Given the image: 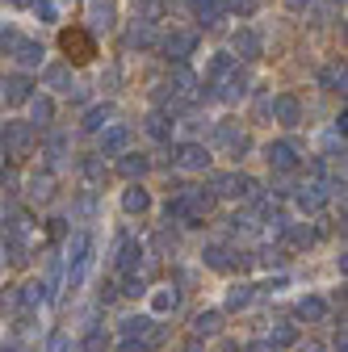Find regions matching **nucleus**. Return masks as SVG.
<instances>
[{
	"instance_id": "nucleus-13",
	"label": "nucleus",
	"mask_w": 348,
	"mask_h": 352,
	"mask_svg": "<svg viewBox=\"0 0 348 352\" xmlns=\"http://www.w3.org/2000/svg\"><path fill=\"white\" fill-rule=\"evenodd\" d=\"M130 147V130L126 126H105V135H101V155H122Z\"/></svg>"
},
{
	"instance_id": "nucleus-6",
	"label": "nucleus",
	"mask_w": 348,
	"mask_h": 352,
	"mask_svg": "<svg viewBox=\"0 0 348 352\" xmlns=\"http://www.w3.org/2000/svg\"><path fill=\"white\" fill-rule=\"evenodd\" d=\"M30 88H34V80H30V76H21V72L0 76V101H5V105H25V101L34 97Z\"/></svg>"
},
{
	"instance_id": "nucleus-2",
	"label": "nucleus",
	"mask_w": 348,
	"mask_h": 352,
	"mask_svg": "<svg viewBox=\"0 0 348 352\" xmlns=\"http://www.w3.org/2000/svg\"><path fill=\"white\" fill-rule=\"evenodd\" d=\"M59 51H63V63L84 67V63L97 59V38L80 25H67V30H59Z\"/></svg>"
},
{
	"instance_id": "nucleus-11",
	"label": "nucleus",
	"mask_w": 348,
	"mask_h": 352,
	"mask_svg": "<svg viewBox=\"0 0 348 352\" xmlns=\"http://www.w3.org/2000/svg\"><path fill=\"white\" fill-rule=\"evenodd\" d=\"M177 164H181L185 172H206V168H210V151H206L202 143H181V147H177Z\"/></svg>"
},
{
	"instance_id": "nucleus-24",
	"label": "nucleus",
	"mask_w": 348,
	"mask_h": 352,
	"mask_svg": "<svg viewBox=\"0 0 348 352\" xmlns=\"http://www.w3.org/2000/svg\"><path fill=\"white\" fill-rule=\"evenodd\" d=\"M147 135H151L155 143H168V139H172V122H168V113H151V118H147Z\"/></svg>"
},
{
	"instance_id": "nucleus-20",
	"label": "nucleus",
	"mask_w": 348,
	"mask_h": 352,
	"mask_svg": "<svg viewBox=\"0 0 348 352\" xmlns=\"http://www.w3.org/2000/svg\"><path fill=\"white\" fill-rule=\"evenodd\" d=\"M177 302H181V294L172 289V285H164V289L151 294V311H155V315H168V311H177Z\"/></svg>"
},
{
	"instance_id": "nucleus-28",
	"label": "nucleus",
	"mask_w": 348,
	"mask_h": 352,
	"mask_svg": "<svg viewBox=\"0 0 348 352\" xmlns=\"http://www.w3.org/2000/svg\"><path fill=\"white\" fill-rule=\"evenodd\" d=\"M126 47H155V30H151V21H143V25H135L126 34Z\"/></svg>"
},
{
	"instance_id": "nucleus-14",
	"label": "nucleus",
	"mask_w": 348,
	"mask_h": 352,
	"mask_svg": "<svg viewBox=\"0 0 348 352\" xmlns=\"http://www.w3.org/2000/svg\"><path fill=\"white\" fill-rule=\"evenodd\" d=\"M147 168H151V160H147V155H139V151H130V147L118 155V172H122V176H130V181H135V176H143Z\"/></svg>"
},
{
	"instance_id": "nucleus-15",
	"label": "nucleus",
	"mask_w": 348,
	"mask_h": 352,
	"mask_svg": "<svg viewBox=\"0 0 348 352\" xmlns=\"http://www.w3.org/2000/svg\"><path fill=\"white\" fill-rule=\"evenodd\" d=\"M223 13H227L223 0H197V21H202L206 30H219V25H223Z\"/></svg>"
},
{
	"instance_id": "nucleus-38",
	"label": "nucleus",
	"mask_w": 348,
	"mask_h": 352,
	"mask_svg": "<svg viewBox=\"0 0 348 352\" xmlns=\"http://www.w3.org/2000/svg\"><path fill=\"white\" fill-rule=\"evenodd\" d=\"M227 9H235V13H243V17H252L256 13V0H223Z\"/></svg>"
},
{
	"instance_id": "nucleus-22",
	"label": "nucleus",
	"mask_w": 348,
	"mask_h": 352,
	"mask_svg": "<svg viewBox=\"0 0 348 352\" xmlns=\"http://www.w3.org/2000/svg\"><path fill=\"white\" fill-rule=\"evenodd\" d=\"M269 344H273V348H294V344H298V323H273Z\"/></svg>"
},
{
	"instance_id": "nucleus-41",
	"label": "nucleus",
	"mask_w": 348,
	"mask_h": 352,
	"mask_svg": "<svg viewBox=\"0 0 348 352\" xmlns=\"http://www.w3.org/2000/svg\"><path fill=\"white\" fill-rule=\"evenodd\" d=\"M63 147H67V143H63V139H59V135H55V139H51V143H47V155H51V160H59V155H63Z\"/></svg>"
},
{
	"instance_id": "nucleus-46",
	"label": "nucleus",
	"mask_w": 348,
	"mask_h": 352,
	"mask_svg": "<svg viewBox=\"0 0 348 352\" xmlns=\"http://www.w3.org/2000/svg\"><path fill=\"white\" fill-rule=\"evenodd\" d=\"M55 5H76V0H55Z\"/></svg>"
},
{
	"instance_id": "nucleus-37",
	"label": "nucleus",
	"mask_w": 348,
	"mask_h": 352,
	"mask_svg": "<svg viewBox=\"0 0 348 352\" xmlns=\"http://www.w3.org/2000/svg\"><path fill=\"white\" fill-rule=\"evenodd\" d=\"M34 9H38L42 21H55V17H59V5H55V0H34Z\"/></svg>"
},
{
	"instance_id": "nucleus-9",
	"label": "nucleus",
	"mask_w": 348,
	"mask_h": 352,
	"mask_svg": "<svg viewBox=\"0 0 348 352\" xmlns=\"http://www.w3.org/2000/svg\"><path fill=\"white\" fill-rule=\"evenodd\" d=\"M168 88H172V97H181V101H193L197 97V88H202V80L185 67V63H177L172 67V80H168Z\"/></svg>"
},
{
	"instance_id": "nucleus-34",
	"label": "nucleus",
	"mask_w": 348,
	"mask_h": 352,
	"mask_svg": "<svg viewBox=\"0 0 348 352\" xmlns=\"http://www.w3.org/2000/svg\"><path fill=\"white\" fill-rule=\"evenodd\" d=\"M147 327H151V319L147 315H130V319H122V336H147Z\"/></svg>"
},
{
	"instance_id": "nucleus-31",
	"label": "nucleus",
	"mask_w": 348,
	"mask_h": 352,
	"mask_svg": "<svg viewBox=\"0 0 348 352\" xmlns=\"http://www.w3.org/2000/svg\"><path fill=\"white\" fill-rule=\"evenodd\" d=\"M319 84L327 88V93H344V84H348L344 80V67H323L319 72Z\"/></svg>"
},
{
	"instance_id": "nucleus-12",
	"label": "nucleus",
	"mask_w": 348,
	"mask_h": 352,
	"mask_svg": "<svg viewBox=\"0 0 348 352\" xmlns=\"http://www.w3.org/2000/svg\"><path fill=\"white\" fill-rule=\"evenodd\" d=\"M273 118L281 122V126H298L302 122V105H298V97H290V93H281V97H273Z\"/></svg>"
},
{
	"instance_id": "nucleus-43",
	"label": "nucleus",
	"mask_w": 348,
	"mask_h": 352,
	"mask_svg": "<svg viewBox=\"0 0 348 352\" xmlns=\"http://www.w3.org/2000/svg\"><path fill=\"white\" fill-rule=\"evenodd\" d=\"M122 352H147V340H139V344H135V340H126Z\"/></svg>"
},
{
	"instance_id": "nucleus-32",
	"label": "nucleus",
	"mask_w": 348,
	"mask_h": 352,
	"mask_svg": "<svg viewBox=\"0 0 348 352\" xmlns=\"http://www.w3.org/2000/svg\"><path fill=\"white\" fill-rule=\"evenodd\" d=\"M252 289H256V285H243V281H239V285L227 294V311H243V306L252 302Z\"/></svg>"
},
{
	"instance_id": "nucleus-23",
	"label": "nucleus",
	"mask_w": 348,
	"mask_h": 352,
	"mask_svg": "<svg viewBox=\"0 0 348 352\" xmlns=\"http://www.w3.org/2000/svg\"><path fill=\"white\" fill-rule=\"evenodd\" d=\"M13 51H17L21 67H38V63H42V42H21V38H17Z\"/></svg>"
},
{
	"instance_id": "nucleus-33",
	"label": "nucleus",
	"mask_w": 348,
	"mask_h": 352,
	"mask_svg": "<svg viewBox=\"0 0 348 352\" xmlns=\"http://www.w3.org/2000/svg\"><path fill=\"white\" fill-rule=\"evenodd\" d=\"M109 331H101V327H93L89 336H84V352H109Z\"/></svg>"
},
{
	"instance_id": "nucleus-8",
	"label": "nucleus",
	"mask_w": 348,
	"mask_h": 352,
	"mask_svg": "<svg viewBox=\"0 0 348 352\" xmlns=\"http://www.w3.org/2000/svg\"><path fill=\"white\" fill-rule=\"evenodd\" d=\"M231 47H235V59H260L265 55V38H260L252 25H239L235 38H231Z\"/></svg>"
},
{
	"instance_id": "nucleus-47",
	"label": "nucleus",
	"mask_w": 348,
	"mask_h": 352,
	"mask_svg": "<svg viewBox=\"0 0 348 352\" xmlns=\"http://www.w3.org/2000/svg\"><path fill=\"white\" fill-rule=\"evenodd\" d=\"M17 5H30V0H17Z\"/></svg>"
},
{
	"instance_id": "nucleus-29",
	"label": "nucleus",
	"mask_w": 348,
	"mask_h": 352,
	"mask_svg": "<svg viewBox=\"0 0 348 352\" xmlns=\"http://www.w3.org/2000/svg\"><path fill=\"white\" fill-rule=\"evenodd\" d=\"M93 25L113 30V0H93Z\"/></svg>"
},
{
	"instance_id": "nucleus-7",
	"label": "nucleus",
	"mask_w": 348,
	"mask_h": 352,
	"mask_svg": "<svg viewBox=\"0 0 348 352\" xmlns=\"http://www.w3.org/2000/svg\"><path fill=\"white\" fill-rule=\"evenodd\" d=\"M193 51H197V34H193V30H172V34L164 38V55H168L172 63H185Z\"/></svg>"
},
{
	"instance_id": "nucleus-10",
	"label": "nucleus",
	"mask_w": 348,
	"mask_h": 352,
	"mask_svg": "<svg viewBox=\"0 0 348 352\" xmlns=\"http://www.w3.org/2000/svg\"><path fill=\"white\" fill-rule=\"evenodd\" d=\"M265 155H269V164H273L277 172H294V168L302 164V160H298V147H294L290 139H277V143H269V151H265Z\"/></svg>"
},
{
	"instance_id": "nucleus-27",
	"label": "nucleus",
	"mask_w": 348,
	"mask_h": 352,
	"mask_svg": "<svg viewBox=\"0 0 348 352\" xmlns=\"http://www.w3.org/2000/svg\"><path fill=\"white\" fill-rule=\"evenodd\" d=\"M219 323H223L219 311H202V315L193 319V331H197V336H219Z\"/></svg>"
},
{
	"instance_id": "nucleus-48",
	"label": "nucleus",
	"mask_w": 348,
	"mask_h": 352,
	"mask_svg": "<svg viewBox=\"0 0 348 352\" xmlns=\"http://www.w3.org/2000/svg\"><path fill=\"white\" fill-rule=\"evenodd\" d=\"M193 5H197V0H193Z\"/></svg>"
},
{
	"instance_id": "nucleus-1",
	"label": "nucleus",
	"mask_w": 348,
	"mask_h": 352,
	"mask_svg": "<svg viewBox=\"0 0 348 352\" xmlns=\"http://www.w3.org/2000/svg\"><path fill=\"white\" fill-rule=\"evenodd\" d=\"M202 88H206V97L239 101V97H248V72L239 67V59H235V55H214V59L206 63Z\"/></svg>"
},
{
	"instance_id": "nucleus-39",
	"label": "nucleus",
	"mask_w": 348,
	"mask_h": 352,
	"mask_svg": "<svg viewBox=\"0 0 348 352\" xmlns=\"http://www.w3.org/2000/svg\"><path fill=\"white\" fill-rule=\"evenodd\" d=\"M0 189H5V193H17V172H13V168L0 172Z\"/></svg>"
},
{
	"instance_id": "nucleus-17",
	"label": "nucleus",
	"mask_w": 348,
	"mask_h": 352,
	"mask_svg": "<svg viewBox=\"0 0 348 352\" xmlns=\"http://www.w3.org/2000/svg\"><path fill=\"white\" fill-rule=\"evenodd\" d=\"M298 319L302 323H323L327 319V302L323 298H302L298 302Z\"/></svg>"
},
{
	"instance_id": "nucleus-36",
	"label": "nucleus",
	"mask_w": 348,
	"mask_h": 352,
	"mask_svg": "<svg viewBox=\"0 0 348 352\" xmlns=\"http://www.w3.org/2000/svg\"><path fill=\"white\" fill-rule=\"evenodd\" d=\"M42 298H47V285H42V281H25V285H21V302H25V306H38Z\"/></svg>"
},
{
	"instance_id": "nucleus-30",
	"label": "nucleus",
	"mask_w": 348,
	"mask_h": 352,
	"mask_svg": "<svg viewBox=\"0 0 348 352\" xmlns=\"http://www.w3.org/2000/svg\"><path fill=\"white\" fill-rule=\"evenodd\" d=\"M281 235H285L290 248H311V243H315V231H311V227H285Z\"/></svg>"
},
{
	"instance_id": "nucleus-21",
	"label": "nucleus",
	"mask_w": 348,
	"mask_h": 352,
	"mask_svg": "<svg viewBox=\"0 0 348 352\" xmlns=\"http://www.w3.org/2000/svg\"><path fill=\"white\" fill-rule=\"evenodd\" d=\"M30 197H34V201H51V197H55V176H51V172L34 176V181H30Z\"/></svg>"
},
{
	"instance_id": "nucleus-4",
	"label": "nucleus",
	"mask_w": 348,
	"mask_h": 352,
	"mask_svg": "<svg viewBox=\"0 0 348 352\" xmlns=\"http://www.w3.org/2000/svg\"><path fill=\"white\" fill-rule=\"evenodd\" d=\"M214 193L235 197V201H252L256 197V181L243 176V172H223V176H214Z\"/></svg>"
},
{
	"instance_id": "nucleus-3",
	"label": "nucleus",
	"mask_w": 348,
	"mask_h": 352,
	"mask_svg": "<svg viewBox=\"0 0 348 352\" xmlns=\"http://www.w3.org/2000/svg\"><path fill=\"white\" fill-rule=\"evenodd\" d=\"M0 147H5V155L13 164H21L25 155H34V126L30 122H5V130H0Z\"/></svg>"
},
{
	"instance_id": "nucleus-18",
	"label": "nucleus",
	"mask_w": 348,
	"mask_h": 352,
	"mask_svg": "<svg viewBox=\"0 0 348 352\" xmlns=\"http://www.w3.org/2000/svg\"><path fill=\"white\" fill-rule=\"evenodd\" d=\"M67 67L72 63H59V67H47V72H42V84H47V88H55V93H72V76H67Z\"/></svg>"
},
{
	"instance_id": "nucleus-35",
	"label": "nucleus",
	"mask_w": 348,
	"mask_h": 352,
	"mask_svg": "<svg viewBox=\"0 0 348 352\" xmlns=\"http://www.w3.org/2000/svg\"><path fill=\"white\" fill-rule=\"evenodd\" d=\"M227 256H231V252H227L223 243H210V248H206V264H210V269H231Z\"/></svg>"
},
{
	"instance_id": "nucleus-40",
	"label": "nucleus",
	"mask_w": 348,
	"mask_h": 352,
	"mask_svg": "<svg viewBox=\"0 0 348 352\" xmlns=\"http://www.w3.org/2000/svg\"><path fill=\"white\" fill-rule=\"evenodd\" d=\"M63 348H67V336H63V331H55V336L47 340V352H63Z\"/></svg>"
},
{
	"instance_id": "nucleus-5",
	"label": "nucleus",
	"mask_w": 348,
	"mask_h": 352,
	"mask_svg": "<svg viewBox=\"0 0 348 352\" xmlns=\"http://www.w3.org/2000/svg\"><path fill=\"white\" fill-rule=\"evenodd\" d=\"M336 185H327V181H311V185H298V193H294V206L302 210V214H319L323 206H327V193H331Z\"/></svg>"
},
{
	"instance_id": "nucleus-26",
	"label": "nucleus",
	"mask_w": 348,
	"mask_h": 352,
	"mask_svg": "<svg viewBox=\"0 0 348 352\" xmlns=\"http://www.w3.org/2000/svg\"><path fill=\"white\" fill-rule=\"evenodd\" d=\"M109 118H113V105H93L89 113H84V130H101V126H109Z\"/></svg>"
},
{
	"instance_id": "nucleus-16",
	"label": "nucleus",
	"mask_w": 348,
	"mask_h": 352,
	"mask_svg": "<svg viewBox=\"0 0 348 352\" xmlns=\"http://www.w3.org/2000/svg\"><path fill=\"white\" fill-rule=\"evenodd\" d=\"M122 210H126V214H147V210H151L147 189H143V185H130V189L122 193Z\"/></svg>"
},
{
	"instance_id": "nucleus-42",
	"label": "nucleus",
	"mask_w": 348,
	"mask_h": 352,
	"mask_svg": "<svg viewBox=\"0 0 348 352\" xmlns=\"http://www.w3.org/2000/svg\"><path fill=\"white\" fill-rule=\"evenodd\" d=\"M248 352H277V348H273L269 340H252V344H248Z\"/></svg>"
},
{
	"instance_id": "nucleus-19",
	"label": "nucleus",
	"mask_w": 348,
	"mask_h": 352,
	"mask_svg": "<svg viewBox=\"0 0 348 352\" xmlns=\"http://www.w3.org/2000/svg\"><path fill=\"white\" fill-rule=\"evenodd\" d=\"M30 113H34L30 126H51L55 122V101L51 97H30Z\"/></svg>"
},
{
	"instance_id": "nucleus-45",
	"label": "nucleus",
	"mask_w": 348,
	"mask_h": 352,
	"mask_svg": "<svg viewBox=\"0 0 348 352\" xmlns=\"http://www.w3.org/2000/svg\"><path fill=\"white\" fill-rule=\"evenodd\" d=\"M285 5H290V9H298V13H302V9H307V5H311V0H285Z\"/></svg>"
},
{
	"instance_id": "nucleus-44",
	"label": "nucleus",
	"mask_w": 348,
	"mask_h": 352,
	"mask_svg": "<svg viewBox=\"0 0 348 352\" xmlns=\"http://www.w3.org/2000/svg\"><path fill=\"white\" fill-rule=\"evenodd\" d=\"M302 352H327V348H323L319 340H307V344H302Z\"/></svg>"
},
{
	"instance_id": "nucleus-25",
	"label": "nucleus",
	"mask_w": 348,
	"mask_h": 352,
	"mask_svg": "<svg viewBox=\"0 0 348 352\" xmlns=\"http://www.w3.org/2000/svg\"><path fill=\"white\" fill-rule=\"evenodd\" d=\"M80 172H84V181H89V185H105V164L97 155H84L80 160Z\"/></svg>"
}]
</instances>
